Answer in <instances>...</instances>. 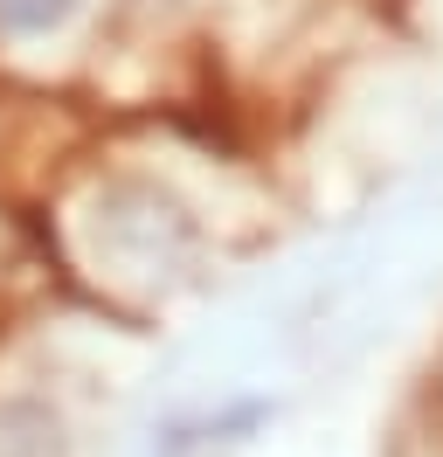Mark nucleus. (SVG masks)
<instances>
[{
    "label": "nucleus",
    "mask_w": 443,
    "mask_h": 457,
    "mask_svg": "<svg viewBox=\"0 0 443 457\" xmlns=\"http://www.w3.org/2000/svg\"><path fill=\"white\" fill-rule=\"evenodd\" d=\"M77 14V0H0V35H49Z\"/></svg>",
    "instance_id": "nucleus-2"
},
{
    "label": "nucleus",
    "mask_w": 443,
    "mask_h": 457,
    "mask_svg": "<svg viewBox=\"0 0 443 457\" xmlns=\"http://www.w3.org/2000/svg\"><path fill=\"white\" fill-rule=\"evenodd\" d=\"M0 457H63L55 416L35 409V402H7L0 409Z\"/></svg>",
    "instance_id": "nucleus-1"
}]
</instances>
